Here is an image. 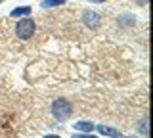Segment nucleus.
I'll return each mask as SVG.
<instances>
[{"label":"nucleus","instance_id":"obj_7","mask_svg":"<svg viewBox=\"0 0 153 138\" xmlns=\"http://www.w3.org/2000/svg\"><path fill=\"white\" fill-rule=\"evenodd\" d=\"M65 4V0H42V4H40V8H56V6H63Z\"/></svg>","mask_w":153,"mask_h":138},{"label":"nucleus","instance_id":"obj_4","mask_svg":"<svg viewBox=\"0 0 153 138\" xmlns=\"http://www.w3.org/2000/svg\"><path fill=\"white\" fill-rule=\"evenodd\" d=\"M98 132L103 136H111V138H121L123 132H119L117 128H111V127H105V125H100L98 127Z\"/></svg>","mask_w":153,"mask_h":138},{"label":"nucleus","instance_id":"obj_2","mask_svg":"<svg viewBox=\"0 0 153 138\" xmlns=\"http://www.w3.org/2000/svg\"><path fill=\"white\" fill-rule=\"evenodd\" d=\"M35 21L31 19V17H23L21 21L16 25V35H17V39H21V40H29L33 35H35Z\"/></svg>","mask_w":153,"mask_h":138},{"label":"nucleus","instance_id":"obj_10","mask_svg":"<svg viewBox=\"0 0 153 138\" xmlns=\"http://www.w3.org/2000/svg\"><path fill=\"white\" fill-rule=\"evenodd\" d=\"M138 4H140V6H147V0H136Z\"/></svg>","mask_w":153,"mask_h":138},{"label":"nucleus","instance_id":"obj_1","mask_svg":"<svg viewBox=\"0 0 153 138\" xmlns=\"http://www.w3.org/2000/svg\"><path fill=\"white\" fill-rule=\"evenodd\" d=\"M52 115H54L57 121H67L71 115H73V106H71L69 100H56L54 104H52Z\"/></svg>","mask_w":153,"mask_h":138},{"label":"nucleus","instance_id":"obj_6","mask_svg":"<svg viewBox=\"0 0 153 138\" xmlns=\"http://www.w3.org/2000/svg\"><path fill=\"white\" fill-rule=\"evenodd\" d=\"M94 128L96 127L90 121H79V123H75V131H80V132H92Z\"/></svg>","mask_w":153,"mask_h":138},{"label":"nucleus","instance_id":"obj_12","mask_svg":"<svg viewBox=\"0 0 153 138\" xmlns=\"http://www.w3.org/2000/svg\"><path fill=\"white\" fill-rule=\"evenodd\" d=\"M90 2H96V4H102V2H105V0H90Z\"/></svg>","mask_w":153,"mask_h":138},{"label":"nucleus","instance_id":"obj_9","mask_svg":"<svg viewBox=\"0 0 153 138\" xmlns=\"http://www.w3.org/2000/svg\"><path fill=\"white\" fill-rule=\"evenodd\" d=\"M140 132H142L143 136H147V119H143V121H142V131Z\"/></svg>","mask_w":153,"mask_h":138},{"label":"nucleus","instance_id":"obj_3","mask_svg":"<svg viewBox=\"0 0 153 138\" xmlns=\"http://www.w3.org/2000/svg\"><path fill=\"white\" fill-rule=\"evenodd\" d=\"M82 23L86 27H90V29H98L100 23H102V17H100L96 12H92V10H86L82 13Z\"/></svg>","mask_w":153,"mask_h":138},{"label":"nucleus","instance_id":"obj_11","mask_svg":"<svg viewBox=\"0 0 153 138\" xmlns=\"http://www.w3.org/2000/svg\"><path fill=\"white\" fill-rule=\"evenodd\" d=\"M44 138H59L57 134H48V136H44Z\"/></svg>","mask_w":153,"mask_h":138},{"label":"nucleus","instance_id":"obj_5","mask_svg":"<svg viewBox=\"0 0 153 138\" xmlns=\"http://www.w3.org/2000/svg\"><path fill=\"white\" fill-rule=\"evenodd\" d=\"M10 16H12V17H25V16H31V8H29V6H19V8H16V10L10 12Z\"/></svg>","mask_w":153,"mask_h":138},{"label":"nucleus","instance_id":"obj_8","mask_svg":"<svg viewBox=\"0 0 153 138\" xmlns=\"http://www.w3.org/2000/svg\"><path fill=\"white\" fill-rule=\"evenodd\" d=\"M71 138H98V136H94V134H88V132H82V134H73Z\"/></svg>","mask_w":153,"mask_h":138}]
</instances>
